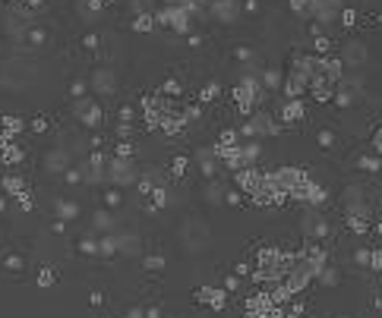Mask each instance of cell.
I'll return each instance as SVG.
<instances>
[{"instance_id":"obj_3","label":"cell","mask_w":382,"mask_h":318,"mask_svg":"<svg viewBox=\"0 0 382 318\" xmlns=\"http://www.w3.org/2000/svg\"><path fill=\"white\" fill-rule=\"evenodd\" d=\"M338 60H341L344 66H360L363 60H367V47H363V41H348Z\"/></svg>"},{"instance_id":"obj_14","label":"cell","mask_w":382,"mask_h":318,"mask_svg":"<svg viewBox=\"0 0 382 318\" xmlns=\"http://www.w3.org/2000/svg\"><path fill=\"white\" fill-rule=\"evenodd\" d=\"M329 47H332L329 38H316V51H319V54H329Z\"/></svg>"},{"instance_id":"obj_16","label":"cell","mask_w":382,"mask_h":318,"mask_svg":"<svg viewBox=\"0 0 382 318\" xmlns=\"http://www.w3.org/2000/svg\"><path fill=\"white\" fill-rule=\"evenodd\" d=\"M149 318H158V312H149Z\"/></svg>"},{"instance_id":"obj_7","label":"cell","mask_w":382,"mask_h":318,"mask_svg":"<svg viewBox=\"0 0 382 318\" xmlns=\"http://www.w3.org/2000/svg\"><path fill=\"white\" fill-rule=\"evenodd\" d=\"M199 293H203L199 299H203V303H209L212 309H221V306H224V293H221V290H199Z\"/></svg>"},{"instance_id":"obj_4","label":"cell","mask_w":382,"mask_h":318,"mask_svg":"<svg viewBox=\"0 0 382 318\" xmlns=\"http://www.w3.org/2000/svg\"><path fill=\"white\" fill-rule=\"evenodd\" d=\"M212 16L221 22H231L237 16V0H212Z\"/></svg>"},{"instance_id":"obj_2","label":"cell","mask_w":382,"mask_h":318,"mask_svg":"<svg viewBox=\"0 0 382 318\" xmlns=\"http://www.w3.org/2000/svg\"><path fill=\"white\" fill-rule=\"evenodd\" d=\"M272 133H275V123H272L268 114H256V117L243 126V136H246V139H259V136H272Z\"/></svg>"},{"instance_id":"obj_6","label":"cell","mask_w":382,"mask_h":318,"mask_svg":"<svg viewBox=\"0 0 382 318\" xmlns=\"http://www.w3.org/2000/svg\"><path fill=\"white\" fill-rule=\"evenodd\" d=\"M281 117H284L287 123H294V120H300V117H303V104H300L297 98H290V101L284 104V110H281Z\"/></svg>"},{"instance_id":"obj_13","label":"cell","mask_w":382,"mask_h":318,"mask_svg":"<svg viewBox=\"0 0 382 318\" xmlns=\"http://www.w3.org/2000/svg\"><path fill=\"white\" fill-rule=\"evenodd\" d=\"M319 274H322V284H335V280H338V274H335V271H325V268H322Z\"/></svg>"},{"instance_id":"obj_9","label":"cell","mask_w":382,"mask_h":318,"mask_svg":"<svg viewBox=\"0 0 382 318\" xmlns=\"http://www.w3.org/2000/svg\"><path fill=\"white\" fill-rule=\"evenodd\" d=\"M206 192H209V199H212V202H221V199H224V195H221L224 189H221L218 183H209V189H206Z\"/></svg>"},{"instance_id":"obj_10","label":"cell","mask_w":382,"mask_h":318,"mask_svg":"<svg viewBox=\"0 0 382 318\" xmlns=\"http://www.w3.org/2000/svg\"><path fill=\"white\" fill-rule=\"evenodd\" d=\"M341 22H344V26L351 29V26L357 22V13H354V10H344V13H341Z\"/></svg>"},{"instance_id":"obj_1","label":"cell","mask_w":382,"mask_h":318,"mask_svg":"<svg viewBox=\"0 0 382 318\" xmlns=\"http://www.w3.org/2000/svg\"><path fill=\"white\" fill-rule=\"evenodd\" d=\"M184 239H187V246H190L193 252H199V249H206L209 242H212V233L206 230L203 221H187V224H184Z\"/></svg>"},{"instance_id":"obj_8","label":"cell","mask_w":382,"mask_h":318,"mask_svg":"<svg viewBox=\"0 0 382 318\" xmlns=\"http://www.w3.org/2000/svg\"><path fill=\"white\" fill-rule=\"evenodd\" d=\"M354 258H357V265H363V268H367L370 261H373V252H370V249H357V255H354Z\"/></svg>"},{"instance_id":"obj_12","label":"cell","mask_w":382,"mask_h":318,"mask_svg":"<svg viewBox=\"0 0 382 318\" xmlns=\"http://www.w3.org/2000/svg\"><path fill=\"white\" fill-rule=\"evenodd\" d=\"M360 167H363V170H376L379 161H376V158H360Z\"/></svg>"},{"instance_id":"obj_5","label":"cell","mask_w":382,"mask_h":318,"mask_svg":"<svg viewBox=\"0 0 382 318\" xmlns=\"http://www.w3.org/2000/svg\"><path fill=\"white\" fill-rule=\"evenodd\" d=\"M325 221L319 214H303V236H313V239H322L325 236Z\"/></svg>"},{"instance_id":"obj_15","label":"cell","mask_w":382,"mask_h":318,"mask_svg":"<svg viewBox=\"0 0 382 318\" xmlns=\"http://www.w3.org/2000/svg\"><path fill=\"white\" fill-rule=\"evenodd\" d=\"M290 10L294 13H306V0H290Z\"/></svg>"},{"instance_id":"obj_11","label":"cell","mask_w":382,"mask_h":318,"mask_svg":"<svg viewBox=\"0 0 382 318\" xmlns=\"http://www.w3.org/2000/svg\"><path fill=\"white\" fill-rule=\"evenodd\" d=\"M278 79H281V76H278V72H275V69H268L262 82H265V85H272V88H275V85H278Z\"/></svg>"}]
</instances>
